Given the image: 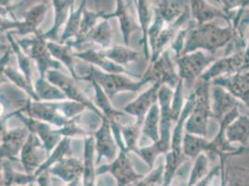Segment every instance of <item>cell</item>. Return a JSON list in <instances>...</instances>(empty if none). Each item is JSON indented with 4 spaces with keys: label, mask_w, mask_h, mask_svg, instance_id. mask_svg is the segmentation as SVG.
<instances>
[{
    "label": "cell",
    "mask_w": 249,
    "mask_h": 186,
    "mask_svg": "<svg viewBox=\"0 0 249 186\" xmlns=\"http://www.w3.org/2000/svg\"><path fill=\"white\" fill-rule=\"evenodd\" d=\"M48 79L49 81L58 87L62 93L66 95L67 98L71 99L72 101H74L76 103L82 104L86 107L92 109L95 113L99 114L100 116H103L100 113L98 109L95 108L91 102L87 98L86 94H84L83 92L76 86L74 83V80L66 77L65 75L62 74L61 73L56 71V70H50L47 72Z\"/></svg>",
    "instance_id": "7"
},
{
    "label": "cell",
    "mask_w": 249,
    "mask_h": 186,
    "mask_svg": "<svg viewBox=\"0 0 249 186\" xmlns=\"http://www.w3.org/2000/svg\"><path fill=\"white\" fill-rule=\"evenodd\" d=\"M160 116L161 115L159 114V106L156 103L146 115L144 126L142 129L143 135L153 140L155 143H157L160 140L158 135V123Z\"/></svg>",
    "instance_id": "24"
},
{
    "label": "cell",
    "mask_w": 249,
    "mask_h": 186,
    "mask_svg": "<svg viewBox=\"0 0 249 186\" xmlns=\"http://www.w3.org/2000/svg\"><path fill=\"white\" fill-rule=\"evenodd\" d=\"M111 123H109L108 118H104V124L102 128L97 131L96 138L97 144L96 149L98 152L97 163H99L103 157H105L108 161L113 162L117 155V142L115 138L113 137L111 130Z\"/></svg>",
    "instance_id": "9"
},
{
    "label": "cell",
    "mask_w": 249,
    "mask_h": 186,
    "mask_svg": "<svg viewBox=\"0 0 249 186\" xmlns=\"http://www.w3.org/2000/svg\"><path fill=\"white\" fill-rule=\"evenodd\" d=\"M78 182H79V181H77V182H74V183H72V184H68L67 186H76L77 185H78Z\"/></svg>",
    "instance_id": "37"
},
{
    "label": "cell",
    "mask_w": 249,
    "mask_h": 186,
    "mask_svg": "<svg viewBox=\"0 0 249 186\" xmlns=\"http://www.w3.org/2000/svg\"><path fill=\"white\" fill-rule=\"evenodd\" d=\"M210 147V145L206 143V141L202 138H198L196 136L187 132L183 140V153L190 157H196L200 153Z\"/></svg>",
    "instance_id": "28"
},
{
    "label": "cell",
    "mask_w": 249,
    "mask_h": 186,
    "mask_svg": "<svg viewBox=\"0 0 249 186\" xmlns=\"http://www.w3.org/2000/svg\"><path fill=\"white\" fill-rule=\"evenodd\" d=\"M165 164H160L151 173L141 179L135 186H163Z\"/></svg>",
    "instance_id": "32"
},
{
    "label": "cell",
    "mask_w": 249,
    "mask_h": 186,
    "mask_svg": "<svg viewBox=\"0 0 249 186\" xmlns=\"http://www.w3.org/2000/svg\"><path fill=\"white\" fill-rule=\"evenodd\" d=\"M48 48L51 52V54L53 55L54 57L60 59L62 62H64L69 68L70 71L73 74V78L77 79V75L73 72V59H72V55H71V50H70V46H61L52 42H49L48 43Z\"/></svg>",
    "instance_id": "31"
},
{
    "label": "cell",
    "mask_w": 249,
    "mask_h": 186,
    "mask_svg": "<svg viewBox=\"0 0 249 186\" xmlns=\"http://www.w3.org/2000/svg\"><path fill=\"white\" fill-rule=\"evenodd\" d=\"M3 179L1 181L2 186H26L32 185L36 181L35 175L22 174L16 172L9 162H3Z\"/></svg>",
    "instance_id": "20"
},
{
    "label": "cell",
    "mask_w": 249,
    "mask_h": 186,
    "mask_svg": "<svg viewBox=\"0 0 249 186\" xmlns=\"http://www.w3.org/2000/svg\"><path fill=\"white\" fill-rule=\"evenodd\" d=\"M36 94L39 100L45 101H54V100H64L66 99V95L62 91L53 84L45 82L44 78H40L36 85Z\"/></svg>",
    "instance_id": "26"
},
{
    "label": "cell",
    "mask_w": 249,
    "mask_h": 186,
    "mask_svg": "<svg viewBox=\"0 0 249 186\" xmlns=\"http://www.w3.org/2000/svg\"><path fill=\"white\" fill-rule=\"evenodd\" d=\"M86 3L87 0H82L79 8L76 11H71L70 17L67 21V24L65 27V30L62 34L61 40L62 42L66 41L68 38L72 37H77L79 31H80V26L81 22L83 19V13L85 9H86Z\"/></svg>",
    "instance_id": "23"
},
{
    "label": "cell",
    "mask_w": 249,
    "mask_h": 186,
    "mask_svg": "<svg viewBox=\"0 0 249 186\" xmlns=\"http://www.w3.org/2000/svg\"><path fill=\"white\" fill-rule=\"evenodd\" d=\"M27 137V130L24 129L15 130L3 136V144L1 146V157L13 159L22 149Z\"/></svg>",
    "instance_id": "16"
},
{
    "label": "cell",
    "mask_w": 249,
    "mask_h": 186,
    "mask_svg": "<svg viewBox=\"0 0 249 186\" xmlns=\"http://www.w3.org/2000/svg\"><path fill=\"white\" fill-rule=\"evenodd\" d=\"M8 37H9L10 41H11V44H12V47H13L14 52H16V54H17L19 64H20V67H21L22 72L24 74V77L27 79L28 82L31 84L32 65L29 58H28L26 55H24V53L22 52L21 49H20V48L18 47L17 43L14 42L11 35L8 36Z\"/></svg>",
    "instance_id": "33"
},
{
    "label": "cell",
    "mask_w": 249,
    "mask_h": 186,
    "mask_svg": "<svg viewBox=\"0 0 249 186\" xmlns=\"http://www.w3.org/2000/svg\"><path fill=\"white\" fill-rule=\"evenodd\" d=\"M54 7V24L50 31L46 34H42L43 38H54L58 35L61 26L66 21H68L71 11L70 9L73 6V0H52Z\"/></svg>",
    "instance_id": "17"
},
{
    "label": "cell",
    "mask_w": 249,
    "mask_h": 186,
    "mask_svg": "<svg viewBox=\"0 0 249 186\" xmlns=\"http://www.w3.org/2000/svg\"><path fill=\"white\" fill-rule=\"evenodd\" d=\"M105 56L111 61L117 64H124L127 62L135 61L138 57V53L133 52L127 48L123 47H114L104 52Z\"/></svg>",
    "instance_id": "30"
},
{
    "label": "cell",
    "mask_w": 249,
    "mask_h": 186,
    "mask_svg": "<svg viewBox=\"0 0 249 186\" xmlns=\"http://www.w3.org/2000/svg\"><path fill=\"white\" fill-rule=\"evenodd\" d=\"M48 171L52 175L59 177L63 182L72 184L79 181L83 176L84 162L76 158H62L61 161L54 164Z\"/></svg>",
    "instance_id": "12"
},
{
    "label": "cell",
    "mask_w": 249,
    "mask_h": 186,
    "mask_svg": "<svg viewBox=\"0 0 249 186\" xmlns=\"http://www.w3.org/2000/svg\"><path fill=\"white\" fill-rule=\"evenodd\" d=\"M97 169L95 168L94 162L93 139L89 138L85 144V155H84L83 186H96Z\"/></svg>",
    "instance_id": "18"
},
{
    "label": "cell",
    "mask_w": 249,
    "mask_h": 186,
    "mask_svg": "<svg viewBox=\"0 0 249 186\" xmlns=\"http://www.w3.org/2000/svg\"><path fill=\"white\" fill-rule=\"evenodd\" d=\"M97 175L111 172L116 179L117 186H134L144 176L138 174L134 170L127 156V151H120L118 156L108 165L98 167Z\"/></svg>",
    "instance_id": "4"
},
{
    "label": "cell",
    "mask_w": 249,
    "mask_h": 186,
    "mask_svg": "<svg viewBox=\"0 0 249 186\" xmlns=\"http://www.w3.org/2000/svg\"><path fill=\"white\" fill-rule=\"evenodd\" d=\"M96 3H97V4H98V3H99V1H98V0H96Z\"/></svg>",
    "instance_id": "38"
},
{
    "label": "cell",
    "mask_w": 249,
    "mask_h": 186,
    "mask_svg": "<svg viewBox=\"0 0 249 186\" xmlns=\"http://www.w3.org/2000/svg\"><path fill=\"white\" fill-rule=\"evenodd\" d=\"M208 93L206 86L200 87L196 93L195 104L186 121L187 132L190 134L206 136L209 116Z\"/></svg>",
    "instance_id": "3"
},
{
    "label": "cell",
    "mask_w": 249,
    "mask_h": 186,
    "mask_svg": "<svg viewBox=\"0 0 249 186\" xmlns=\"http://www.w3.org/2000/svg\"><path fill=\"white\" fill-rule=\"evenodd\" d=\"M91 72L89 75L83 77V80H92L98 83L104 93L110 98L114 97V94H116L121 91H130V92H137L139 91L145 83L151 81L150 79L144 77L141 82H133L130 79H127L121 75H118L117 74H105L98 69L91 68Z\"/></svg>",
    "instance_id": "2"
},
{
    "label": "cell",
    "mask_w": 249,
    "mask_h": 186,
    "mask_svg": "<svg viewBox=\"0 0 249 186\" xmlns=\"http://www.w3.org/2000/svg\"><path fill=\"white\" fill-rule=\"evenodd\" d=\"M218 169H219L218 167H215L213 170H211V171L208 173V175L206 176L204 179H202V180L195 186H209V185H210L211 182H212L213 177L216 175V173L218 172Z\"/></svg>",
    "instance_id": "35"
},
{
    "label": "cell",
    "mask_w": 249,
    "mask_h": 186,
    "mask_svg": "<svg viewBox=\"0 0 249 186\" xmlns=\"http://www.w3.org/2000/svg\"><path fill=\"white\" fill-rule=\"evenodd\" d=\"M112 37H113V31H112V27L110 26L109 20L103 19V21L97 23V25L94 27L93 29L84 37L81 43L87 40H91V41H96L101 44L102 46H104V48H106L110 45Z\"/></svg>",
    "instance_id": "22"
},
{
    "label": "cell",
    "mask_w": 249,
    "mask_h": 186,
    "mask_svg": "<svg viewBox=\"0 0 249 186\" xmlns=\"http://www.w3.org/2000/svg\"><path fill=\"white\" fill-rule=\"evenodd\" d=\"M135 4L137 6V10H138L140 24H141L142 29L143 32L142 42L145 45L146 41H147V33H148V29L150 27V22L152 20L150 0H137ZM144 50H145V57L148 58V50L146 48V45Z\"/></svg>",
    "instance_id": "25"
},
{
    "label": "cell",
    "mask_w": 249,
    "mask_h": 186,
    "mask_svg": "<svg viewBox=\"0 0 249 186\" xmlns=\"http://www.w3.org/2000/svg\"><path fill=\"white\" fill-rule=\"evenodd\" d=\"M214 61V58L205 55L202 52H196L191 55H185L178 59L179 75L192 82L202 72L208 63Z\"/></svg>",
    "instance_id": "11"
},
{
    "label": "cell",
    "mask_w": 249,
    "mask_h": 186,
    "mask_svg": "<svg viewBox=\"0 0 249 186\" xmlns=\"http://www.w3.org/2000/svg\"><path fill=\"white\" fill-rule=\"evenodd\" d=\"M136 1H137V0H133V2H134V3H136Z\"/></svg>",
    "instance_id": "39"
},
{
    "label": "cell",
    "mask_w": 249,
    "mask_h": 186,
    "mask_svg": "<svg viewBox=\"0 0 249 186\" xmlns=\"http://www.w3.org/2000/svg\"><path fill=\"white\" fill-rule=\"evenodd\" d=\"M226 135L231 142H238L242 145H249V117L240 116L235 122H233V124L229 126Z\"/></svg>",
    "instance_id": "21"
},
{
    "label": "cell",
    "mask_w": 249,
    "mask_h": 186,
    "mask_svg": "<svg viewBox=\"0 0 249 186\" xmlns=\"http://www.w3.org/2000/svg\"><path fill=\"white\" fill-rule=\"evenodd\" d=\"M77 57L83 59L88 62H93L95 64L100 65L103 69L107 72L112 74H118V73L124 72V69L119 64L111 61L108 59L104 52H97L95 51H88V52H81L76 54Z\"/></svg>",
    "instance_id": "19"
},
{
    "label": "cell",
    "mask_w": 249,
    "mask_h": 186,
    "mask_svg": "<svg viewBox=\"0 0 249 186\" xmlns=\"http://www.w3.org/2000/svg\"><path fill=\"white\" fill-rule=\"evenodd\" d=\"M49 151L42 145L38 137L31 134L21 149V164L26 173L35 175L36 170L49 158Z\"/></svg>",
    "instance_id": "5"
},
{
    "label": "cell",
    "mask_w": 249,
    "mask_h": 186,
    "mask_svg": "<svg viewBox=\"0 0 249 186\" xmlns=\"http://www.w3.org/2000/svg\"><path fill=\"white\" fill-rule=\"evenodd\" d=\"M208 174V159L206 155L200 154L198 155L196 163L192 168L190 173V178L188 180V186H195L202 179H204Z\"/></svg>",
    "instance_id": "29"
},
{
    "label": "cell",
    "mask_w": 249,
    "mask_h": 186,
    "mask_svg": "<svg viewBox=\"0 0 249 186\" xmlns=\"http://www.w3.org/2000/svg\"><path fill=\"white\" fill-rule=\"evenodd\" d=\"M73 1H74V0H73Z\"/></svg>",
    "instance_id": "42"
},
{
    "label": "cell",
    "mask_w": 249,
    "mask_h": 186,
    "mask_svg": "<svg viewBox=\"0 0 249 186\" xmlns=\"http://www.w3.org/2000/svg\"><path fill=\"white\" fill-rule=\"evenodd\" d=\"M24 42H20V45L22 46V50H27L30 49V56L33 59H35L39 67V71L41 77L44 78L45 74L50 71L49 68H60L61 65L59 62H55L52 60L51 58V52L48 48V43H46L45 38L42 37L41 35L36 34V37L33 39H27L23 40Z\"/></svg>",
    "instance_id": "6"
},
{
    "label": "cell",
    "mask_w": 249,
    "mask_h": 186,
    "mask_svg": "<svg viewBox=\"0 0 249 186\" xmlns=\"http://www.w3.org/2000/svg\"><path fill=\"white\" fill-rule=\"evenodd\" d=\"M161 85L162 83L157 81L150 90L142 94L136 101L125 106L124 111L127 114L137 116V124L140 126L142 125L146 114H148L152 106L156 104Z\"/></svg>",
    "instance_id": "10"
},
{
    "label": "cell",
    "mask_w": 249,
    "mask_h": 186,
    "mask_svg": "<svg viewBox=\"0 0 249 186\" xmlns=\"http://www.w3.org/2000/svg\"><path fill=\"white\" fill-rule=\"evenodd\" d=\"M214 95V110L217 116H222V114L226 113L229 109H231V107L236 104V101L233 100L230 94L225 93L220 88H215L213 91Z\"/></svg>",
    "instance_id": "27"
},
{
    "label": "cell",
    "mask_w": 249,
    "mask_h": 186,
    "mask_svg": "<svg viewBox=\"0 0 249 186\" xmlns=\"http://www.w3.org/2000/svg\"><path fill=\"white\" fill-rule=\"evenodd\" d=\"M15 114H17V116L21 118V120L24 122V124L30 129L32 132L36 133L41 138L46 149L50 153L52 149L56 146L57 143L59 142V138H60V135H61L60 131L59 130L58 131L53 130L50 128V125L47 124L46 122H41L37 119L36 120L33 119L32 117H30V118L24 117L21 114V111L15 112Z\"/></svg>",
    "instance_id": "13"
},
{
    "label": "cell",
    "mask_w": 249,
    "mask_h": 186,
    "mask_svg": "<svg viewBox=\"0 0 249 186\" xmlns=\"http://www.w3.org/2000/svg\"><path fill=\"white\" fill-rule=\"evenodd\" d=\"M189 0H158L153 11L166 23H173L188 11Z\"/></svg>",
    "instance_id": "14"
},
{
    "label": "cell",
    "mask_w": 249,
    "mask_h": 186,
    "mask_svg": "<svg viewBox=\"0 0 249 186\" xmlns=\"http://www.w3.org/2000/svg\"><path fill=\"white\" fill-rule=\"evenodd\" d=\"M48 10L49 6L46 3H39L26 13L23 21L12 20L9 21L3 19L1 21V30L5 31L8 28H17L21 35L37 33V27L44 20Z\"/></svg>",
    "instance_id": "8"
},
{
    "label": "cell",
    "mask_w": 249,
    "mask_h": 186,
    "mask_svg": "<svg viewBox=\"0 0 249 186\" xmlns=\"http://www.w3.org/2000/svg\"></svg>",
    "instance_id": "40"
},
{
    "label": "cell",
    "mask_w": 249,
    "mask_h": 186,
    "mask_svg": "<svg viewBox=\"0 0 249 186\" xmlns=\"http://www.w3.org/2000/svg\"><path fill=\"white\" fill-rule=\"evenodd\" d=\"M230 38V32L215 28L213 25L204 24L197 29L187 34L186 46L184 52H194L195 50L203 49L207 51L217 50L219 47L223 46Z\"/></svg>",
    "instance_id": "1"
},
{
    "label": "cell",
    "mask_w": 249,
    "mask_h": 186,
    "mask_svg": "<svg viewBox=\"0 0 249 186\" xmlns=\"http://www.w3.org/2000/svg\"><path fill=\"white\" fill-rule=\"evenodd\" d=\"M119 18L120 27L123 33L124 43L125 45H128L130 36L132 32L138 29V26L136 25L134 20L130 16V13L128 11V6L125 4L124 0H116V10L114 13H109L103 15V19L110 20L112 18Z\"/></svg>",
    "instance_id": "15"
},
{
    "label": "cell",
    "mask_w": 249,
    "mask_h": 186,
    "mask_svg": "<svg viewBox=\"0 0 249 186\" xmlns=\"http://www.w3.org/2000/svg\"><path fill=\"white\" fill-rule=\"evenodd\" d=\"M36 182L39 186H52L50 172L48 170L42 172L41 174L36 177Z\"/></svg>",
    "instance_id": "36"
},
{
    "label": "cell",
    "mask_w": 249,
    "mask_h": 186,
    "mask_svg": "<svg viewBox=\"0 0 249 186\" xmlns=\"http://www.w3.org/2000/svg\"><path fill=\"white\" fill-rule=\"evenodd\" d=\"M227 186H249V172L248 170L238 169L233 174L231 173V178L228 181Z\"/></svg>",
    "instance_id": "34"
},
{
    "label": "cell",
    "mask_w": 249,
    "mask_h": 186,
    "mask_svg": "<svg viewBox=\"0 0 249 186\" xmlns=\"http://www.w3.org/2000/svg\"></svg>",
    "instance_id": "41"
}]
</instances>
